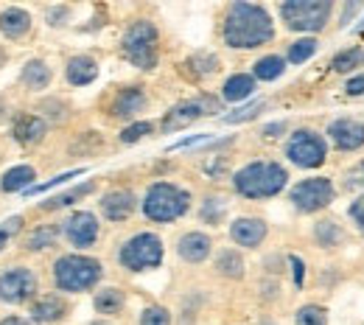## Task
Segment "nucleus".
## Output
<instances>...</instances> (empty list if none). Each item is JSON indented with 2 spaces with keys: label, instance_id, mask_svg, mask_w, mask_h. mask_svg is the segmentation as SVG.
Returning <instances> with one entry per match:
<instances>
[{
  "label": "nucleus",
  "instance_id": "nucleus-32",
  "mask_svg": "<svg viewBox=\"0 0 364 325\" xmlns=\"http://www.w3.org/2000/svg\"><path fill=\"white\" fill-rule=\"evenodd\" d=\"M314 235H317L319 247H336L342 241V228L336 222H331V219H322L314 228Z\"/></svg>",
  "mask_w": 364,
  "mask_h": 325
},
{
  "label": "nucleus",
  "instance_id": "nucleus-25",
  "mask_svg": "<svg viewBox=\"0 0 364 325\" xmlns=\"http://www.w3.org/2000/svg\"><path fill=\"white\" fill-rule=\"evenodd\" d=\"M124 306H127V294H124L121 289H115V286H107V289L95 292V297H92V309H95L98 314H104V317L121 314Z\"/></svg>",
  "mask_w": 364,
  "mask_h": 325
},
{
  "label": "nucleus",
  "instance_id": "nucleus-35",
  "mask_svg": "<svg viewBox=\"0 0 364 325\" xmlns=\"http://www.w3.org/2000/svg\"><path fill=\"white\" fill-rule=\"evenodd\" d=\"M359 62H362V50H359V48H348V50H339V53L333 56L331 68H333L336 73H348V70H353Z\"/></svg>",
  "mask_w": 364,
  "mask_h": 325
},
{
  "label": "nucleus",
  "instance_id": "nucleus-21",
  "mask_svg": "<svg viewBox=\"0 0 364 325\" xmlns=\"http://www.w3.org/2000/svg\"><path fill=\"white\" fill-rule=\"evenodd\" d=\"M65 79H68V85H73V87L92 85V82L98 79V62H95L92 56H85V53H79V56L68 59Z\"/></svg>",
  "mask_w": 364,
  "mask_h": 325
},
{
  "label": "nucleus",
  "instance_id": "nucleus-28",
  "mask_svg": "<svg viewBox=\"0 0 364 325\" xmlns=\"http://www.w3.org/2000/svg\"><path fill=\"white\" fill-rule=\"evenodd\" d=\"M92 191H95V183H82V186L70 188V191H65V193H59V196H50L48 202L40 205V211H59V208H68V205L85 199V196L92 193Z\"/></svg>",
  "mask_w": 364,
  "mask_h": 325
},
{
  "label": "nucleus",
  "instance_id": "nucleus-11",
  "mask_svg": "<svg viewBox=\"0 0 364 325\" xmlns=\"http://www.w3.org/2000/svg\"><path fill=\"white\" fill-rule=\"evenodd\" d=\"M333 196H336V191H333V183L328 177H311V180H303L291 188L289 202L300 213H317L333 202Z\"/></svg>",
  "mask_w": 364,
  "mask_h": 325
},
{
  "label": "nucleus",
  "instance_id": "nucleus-45",
  "mask_svg": "<svg viewBox=\"0 0 364 325\" xmlns=\"http://www.w3.org/2000/svg\"><path fill=\"white\" fill-rule=\"evenodd\" d=\"M345 93L348 95H364V73L362 76H353V79L345 85Z\"/></svg>",
  "mask_w": 364,
  "mask_h": 325
},
{
  "label": "nucleus",
  "instance_id": "nucleus-34",
  "mask_svg": "<svg viewBox=\"0 0 364 325\" xmlns=\"http://www.w3.org/2000/svg\"><path fill=\"white\" fill-rule=\"evenodd\" d=\"M294 325H328V314H325L322 306L309 303V306H300V309H297Z\"/></svg>",
  "mask_w": 364,
  "mask_h": 325
},
{
  "label": "nucleus",
  "instance_id": "nucleus-14",
  "mask_svg": "<svg viewBox=\"0 0 364 325\" xmlns=\"http://www.w3.org/2000/svg\"><path fill=\"white\" fill-rule=\"evenodd\" d=\"M68 311H70L68 300L62 294H53L50 292V294H40L28 306V320H31V325H53L59 323V320H65Z\"/></svg>",
  "mask_w": 364,
  "mask_h": 325
},
{
  "label": "nucleus",
  "instance_id": "nucleus-19",
  "mask_svg": "<svg viewBox=\"0 0 364 325\" xmlns=\"http://www.w3.org/2000/svg\"><path fill=\"white\" fill-rule=\"evenodd\" d=\"M146 90L143 87H124V90H118L115 98H112V104H109V115L112 118H121V121H132L137 118V112H143L146 110Z\"/></svg>",
  "mask_w": 364,
  "mask_h": 325
},
{
  "label": "nucleus",
  "instance_id": "nucleus-36",
  "mask_svg": "<svg viewBox=\"0 0 364 325\" xmlns=\"http://www.w3.org/2000/svg\"><path fill=\"white\" fill-rule=\"evenodd\" d=\"M140 325H171V311L166 306H146L140 311Z\"/></svg>",
  "mask_w": 364,
  "mask_h": 325
},
{
  "label": "nucleus",
  "instance_id": "nucleus-8",
  "mask_svg": "<svg viewBox=\"0 0 364 325\" xmlns=\"http://www.w3.org/2000/svg\"><path fill=\"white\" fill-rule=\"evenodd\" d=\"M40 297V278L31 267H6L0 272V303L31 306Z\"/></svg>",
  "mask_w": 364,
  "mask_h": 325
},
{
  "label": "nucleus",
  "instance_id": "nucleus-40",
  "mask_svg": "<svg viewBox=\"0 0 364 325\" xmlns=\"http://www.w3.org/2000/svg\"><path fill=\"white\" fill-rule=\"evenodd\" d=\"M82 174V169H76V171H65V174H56L53 180H48V183H43V186H34V188H28L26 193L31 196V193H46V191H50L53 186H62V183H68V180H73V177H79Z\"/></svg>",
  "mask_w": 364,
  "mask_h": 325
},
{
  "label": "nucleus",
  "instance_id": "nucleus-39",
  "mask_svg": "<svg viewBox=\"0 0 364 325\" xmlns=\"http://www.w3.org/2000/svg\"><path fill=\"white\" fill-rule=\"evenodd\" d=\"M20 230H23V216H11V219H6V222L0 225V252L9 247V241Z\"/></svg>",
  "mask_w": 364,
  "mask_h": 325
},
{
  "label": "nucleus",
  "instance_id": "nucleus-16",
  "mask_svg": "<svg viewBox=\"0 0 364 325\" xmlns=\"http://www.w3.org/2000/svg\"><path fill=\"white\" fill-rule=\"evenodd\" d=\"M267 233H269L267 222L258 219V216H241V219H235V222L230 225V238H232V244L247 247V250L261 247L264 238H267Z\"/></svg>",
  "mask_w": 364,
  "mask_h": 325
},
{
  "label": "nucleus",
  "instance_id": "nucleus-41",
  "mask_svg": "<svg viewBox=\"0 0 364 325\" xmlns=\"http://www.w3.org/2000/svg\"><path fill=\"white\" fill-rule=\"evenodd\" d=\"M40 110H46L50 121H65V118H68V107H65L59 98H48V101H43Z\"/></svg>",
  "mask_w": 364,
  "mask_h": 325
},
{
  "label": "nucleus",
  "instance_id": "nucleus-24",
  "mask_svg": "<svg viewBox=\"0 0 364 325\" xmlns=\"http://www.w3.org/2000/svg\"><path fill=\"white\" fill-rule=\"evenodd\" d=\"M59 235H62V225H56V222L37 225L34 230L23 238V250H26V252H43V250H48V247L56 244Z\"/></svg>",
  "mask_w": 364,
  "mask_h": 325
},
{
  "label": "nucleus",
  "instance_id": "nucleus-23",
  "mask_svg": "<svg viewBox=\"0 0 364 325\" xmlns=\"http://www.w3.org/2000/svg\"><path fill=\"white\" fill-rule=\"evenodd\" d=\"M50 79H53V70L48 68L46 59H28V62L23 65L20 82H23L28 90H34V93H40V90H48Z\"/></svg>",
  "mask_w": 364,
  "mask_h": 325
},
{
  "label": "nucleus",
  "instance_id": "nucleus-2",
  "mask_svg": "<svg viewBox=\"0 0 364 325\" xmlns=\"http://www.w3.org/2000/svg\"><path fill=\"white\" fill-rule=\"evenodd\" d=\"M289 183V171L274 163V160H255L247 163L244 169H238L232 174V188L235 193L247 196V199H269L277 196Z\"/></svg>",
  "mask_w": 364,
  "mask_h": 325
},
{
  "label": "nucleus",
  "instance_id": "nucleus-22",
  "mask_svg": "<svg viewBox=\"0 0 364 325\" xmlns=\"http://www.w3.org/2000/svg\"><path fill=\"white\" fill-rule=\"evenodd\" d=\"M34 180H37V169L28 166V163H20V166H11V169L3 171V177H0V191H3V193L28 191V188H34Z\"/></svg>",
  "mask_w": 364,
  "mask_h": 325
},
{
  "label": "nucleus",
  "instance_id": "nucleus-10",
  "mask_svg": "<svg viewBox=\"0 0 364 325\" xmlns=\"http://www.w3.org/2000/svg\"><path fill=\"white\" fill-rule=\"evenodd\" d=\"M216 112H222V101L213 95H199V98H191V101H182L177 107H171L160 127H163V132L171 135V132H180L185 127H191L193 121H199L205 115H216Z\"/></svg>",
  "mask_w": 364,
  "mask_h": 325
},
{
  "label": "nucleus",
  "instance_id": "nucleus-50",
  "mask_svg": "<svg viewBox=\"0 0 364 325\" xmlns=\"http://www.w3.org/2000/svg\"><path fill=\"white\" fill-rule=\"evenodd\" d=\"M362 62H364V53H362Z\"/></svg>",
  "mask_w": 364,
  "mask_h": 325
},
{
  "label": "nucleus",
  "instance_id": "nucleus-46",
  "mask_svg": "<svg viewBox=\"0 0 364 325\" xmlns=\"http://www.w3.org/2000/svg\"><path fill=\"white\" fill-rule=\"evenodd\" d=\"M0 325H31L28 317H20V314H9V317H3Z\"/></svg>",
  "mask_w": 364,
  "mask_h": 325
},
{
  "label": "nucleus",
  "instance_id": "nucleus-17",
  "mask_svg": "<svg viewBox=\"0 0 364 325\" xmlns=\"http://www.w3.org/2000/svg\"><path fill=\"white\" fill-rule=\"evenodd\" d=\"M328 135L331 143L342 151H356L364 146V124L356 118H336L331 127H328Z\"/></svg>",
  "mask_w": 364,
  "mask_h": 325
},
{
  "label": "nucleus",
  "instance_id": "nucleus-4",
  "mask_svg": "<svg viewBox=\"0 0 364 325\" xmlns=\"http://www.w3.org/2000/svg\"><path fill=\"white\" fill-rule=\"evenodd\" d=\"M143 216L149 222H157V225H168V222H177L188 213L191 208V193L177 183H154V186L146 191L143 202Z\"/></svg>",
  "mask_w": 364,
  "mask_h": 325
},
{
  "label": "nucleus",
  "instance_id": "nucleus-6",
  "mask_svg": "<svg viewBox=\"0 0 364 325\" xmlns=\"http://www.w3.org/2000/svg\"><path fill=\"white\" fill-rule=\"evenodd\" d=\"M118 264L129 272H146V270H157L163 264V238L157 233H135L132 238H127L118 250Z\"/></svg>",
  "mask_w": 364,
  "mask_h": 325
},
{
  "label": "nucleus",
  "instance_id": "nucleus-47",
  "mask_svg": "<svg viewBox=\"0 0 364 325\" xmlns=\"http://www.w3.org/2000/svg\"><path fill=\"white\" fill-rule=\"evenodd\" d=\"M277 132H286V124H269V127H264V135L267 138H274Z\"/></svg>",
  "mask_w": 364,
  "mask_h": 325
},
{
  "label": "nucleus",
  "instance_id": "nucleus-9",
  "mask_svg": "<svg viewBox=\"0 0 364 325\" xmlns=\"http://www.w3.org/2000/svg\"><path fill=\"white\" fill-rule=\"evenodd\" d=\"M325 154H328V143L314 129H297L286 143V157L297 169H317L325 163Z\"/></svg>",
  "mask_w": 364,
  "mask_h": 325
},
{
  "label": "nucleus",
  "instance_id": "nucleus-38",
  "mask_svg": "<svg viewBox=\"0 0 364 325\" xmlns=\"http://www.w3.org/2000/svg\"><path fill=\"white\" fill-rule=\"evenodd\" d=\"M264 107H267L264 101H252V104H247V107H241V110H235V112L225 115L222 121H225V124H241V121H250V118H255Z\"/></svg>",
  "mask_w": 364,
  "mask_h": 325
},
{
  "label": "nucleus",
  "instance_id": "nucleus-12",
  "mask_svg": "<svg viewBox=\"0 0 364 325\" xmlns=\"http://www.w3.org/2000/svg\"><path fill=\"white\" fill-rule=\"evenodd\" d=\"M98 233H101V225H98V216L90 213V211H76L70 213L65 222H62V235L68 238V244H73L76 250H87L98 241Z\"/></svg>",
  "mask_w": 364,
  "mask_h": 325
},
{
  "label": "nucleus",
  "instance_id": "nucleus-33",
  "mask_svg": "<svg viewBox=\"0 0 364 325\" xmlns=\"http://www.w3.org/2000/svg\"><path fill=\"white\" fill-rule=\"evenodd\" d=\"M225 211H228V202H225L222 196H208V199L202 202L199 216H202V222H208V225H219V219L225 216Z\"/></svg>",
  "mask_w": 364,
  "mask_h": 325
},
{
  "label": "nucleus",
  "instance_id": "nucleus-27",
  "mask_svg": "<svg viewBox=\"0 0 364 325\" xmlns=\"http://www.w3.org/2000/svg\"><path fill=\"white\" fill-rule=\"evenodd\" d=\"M286 73V59L283 56H261L255 65H252V79L255 82H274V79H280Z\"/></svg>",
  "mask_w": 364,
  "mask_h": 325
},
{
  "label": "nucleus",
  "instance_id": "nucleus-30",
  "mask_svg": "<svg viewBox=\"0 0 364 325\" xmlns=\"http://www.w3.org/2000/svg\"><path fill=\"white\" fill-rule=\"evenodd\" d=\"M185 68H191V73L196 76V79H208V76H213V73H219V68H222V62H219V56H213V53H193L188 62H185Z\"/></svg>",
  "mask_w": 364,
  "mask_h": 325
},
{
  "label": "nucleus",
  "instance_id": "nucleus-1",
  "mask_svg": "<svg viewBox=\"0 0 364 325\" xmlns=\"http://www.w3.org/2000/svg\"><path fill=\"white\" fill-rule=\"evenodd\" d=\"M222 40L232 50H252L274 40L272 14L258 3H230L222 20Z\"/></svg>",
  "mask_w": 364,
  "mask_h": 325
},
{
  "label": "nucleus",
  "instance_id": "nucleus-31",
  "mask_svg": "<svg viewBox=\"0 0 364 325\" xmlns=\"http://www.w3.org/2000/svg\"><path fill=\"white\" fill-rule=\"evenodd\" d=\"M319 43L314 37H303V40H297V43H291L289 50H286V62L289 65H303V62H309L314 53H317Z\"/></svg>",
  "mask_w": 364,
  "mask_h": 325
},
{
  "label": "nucleus",
  "instance_id": "nucleus-20",
  "mask_svg": "<svg viewBox=\"0 0 364 325\" xmlns=\"http://www.w3.org/2000/svg\"><path fill=\"white\" fill-rule=\"evenodd\" d=\"M31 31V14L20 6H9L0 11V34L6 40H23Z\"/></svg>",
  "mask_w": 364,
  "mask_h": 325
},
{
  "label": "nucleus",
  "instance_id": "nucleus-26",
  "mask_svg": "<svg viewBox=\"0 0 364 325\" xmlns=\"http://www.w3.org/2000/svg\"><path fill=\"white\" fill-rule=\"evenodd\" d=\"M252 93H255V79H252V73H232L228 82L222 85V98L230 101V104H238V101L250 98Z\"/></svg>",
  "mask_w": 364,
  "mask_h": 325
},
{
  "label": "nucleus",
  "instance_id": "nucleus-15",
  "mask_svg": "<svg viewBox=\"0 0 364 325\" xmlns=\"http://www.w3.org/2000/svg\"><path fill=\"white\" fill-rule=\"evenodd\" d=\"M101 213L107 222H127L137 208V196L129 188H115V191H107L98 202Z\"/></svg>",
  "mask_w": 364,
  "mask_h": 325
},
{
  "label": "nucleus",
  "instance_id": "nucleus-13",
  "mask_svg": "<svg viewBox=\"0 0 364 325\" xmlns=\"http://www.w3.org/2000/svg\"><path fill=\"white\" fill-rule=\"evenodd\" d=\"M11 138L20 146H40L48 138V118L37 112H17L11 121Z\"/></svg>",
  "mask_w": 364,
  "mask_h": 325
},
{
  "label": "nucleus",
  "instance_id": "nucleus-48",
  "mask_svg": "<svg viewBox=\"0 0 364 325\" xmlns=\"http://www.w3.org/2000/svg\"><path fill=\"white\" fill-rule=\"evenodd\" d=\"M87 325H112V323H107V320H92V323H87Z\"/></svg>",
  "mask_w": 364,
  "mask_h": 325
},
{
  "label": "nucleus",
  "instance_id": "nucleus-49",
  "mask_svg": "<svg viewBox=\"0 0 364 325\" xmlns=\"http://www.w3.org/2000/svg\"><path fill=\"white\" fill-rule=\"evenodd\" d=\"M261 325H274V323H272V320H264V323H261Z\"/></svg>",
  "mask_w": 364,
  "mask_h": 325
},
{
  "label": "nucleus",
  "instance_id": "nucleus-29",
  "mask_svg": "<svg viewBox=\"0 0 364 325\" xmlns=\"http://www.w3.org/2000/svg\"><path fill=\"white\" fill-rule=\"evenodd\" d=\"M216 270L222 278L230 280H241L244 278V258L238 250H222L219 258H216Z\"/></svg>",
  "mask_w": 364,
  "mask_h": 325
},
{
  "label": "nucleus",
  "instance_id": "nucleus-3",
  "mask_svg": "<svg viewBox=\"0 0 364 325\" xmlns=\"http://www.w3.org/2000/svg\"><path fill=\"white\" fill-rule=\"evenodd\" d=\"M50 275L59 292L79 294V292H90L92 286H98V280L104 278V267L98 258L82 255V252H68L53 261Z\"/></svg>",
  "mask_w": 364,
  "mask_h": 325
},
{
  "label": "nucleus",
  "instance_id": "nucleus-5",
  "mask_svg": "<svg viewBox=\"0 0 364 325\" xmlns=\"http://www.w3.org/2000/svg\"><path fill=\"white\" fill-rule=\"evenodd\" d=\"M121 48H124V56L140 68V70H154L157 68V59H160V34L154 28L151 20H135L124 40H121Z\"/></svg>",
  "mask_w": 364,
  "mask_h": 325
},
{
  "label": "nucleus",
  "instance_id": "nucleus-7",
  "mask_svg": "<svg viewBox=\"0 0 364 325\" xmlns=\"http://www.w3.org/2000/svg\"><path fill=\"white\" fill-rule=\"evenodd\" d=\"M333 3L331 0H286L280 3V17L286 23V28L291 31H322L328 17H331Z\"/></svg>",
  "mask_w": 364,
  "mask_h": 325
},
{
  "label": "nucleus",
  "instance_id": "nucleus-37",
  "mask_svg": "<svg viewBox=\"0 0 364 325\" xmlns=\"http://www.w3.org/2000/svg\"><path fill=\"white\" fill-rule=\"evenodd\" d=\"M154 132V124L151 121H135V124H129L121 135H118V140L121 143H137V140H143L146 135H151Z\"/></svg>",
  "mask_w": 364,
  "mask_h": 325
},
{
  "label": "nucleus",
  "instance_id": "nucleus-42",
  "mask_svg": "<svg viewBox=\"0 0 364 325\" xmlns=\"http://www.w3.org/2000/svg\"><path fill=\"white\" fill-rule=\"evenodd\" d=\"M345 186L348 188H364V160L356 163L353 169L345 171Z\"/></svg>",
  "mask_w": 364,
  "mask_h": 325
},
{
  "label": "nucleus",
  "instance_id": "nucleus-44",
  "mask_svg": "<svg viewBox=\"0 0 364 325\" xmlns=\"http://www.w3.org/2000/svg\"><path fill=\"white\" fill-rule=\"evenodd\" d=\"M289 264H291V270H294V283H297V286H303V278H306V264H303L297 255H291V258H289Z\"/></svg>",
  "mask_w": 364,
  "mask_h": 325
},
{
  "label": "nucleus",
  "instance_id": "nucleus-18",
  "mask_svg": "<svg viewBox=\"0 0 364 325\" xmlns=\"http://www.w3.org/2000/svg\"><path fill=\"white\" fill-rule=\"evenodd\" d=\"M213 252V241L210 235L202 230H191V233H182L180 241H177V255H180L185 264H202L208 261Z\"/></svg>",
  "mask_w": 364,
  "mask_h": 325
},
{
  "label": "nucleus",
  "instance_id": "nucleus-43",
  "mask_svg": "<svg viewBox=\"0 0 364 325\" xmlns=\"http://www.w3.org/2000/svg\"><path fill=\"white\" fill-rule=\"evenodd\" d=\"M348 213H350V219L356 222V228L364 233V193L353 202V205H350V208H348Z\"/></svg>",
  "mask_w": 364,
  "mask_h": 325
}]
</instances>
